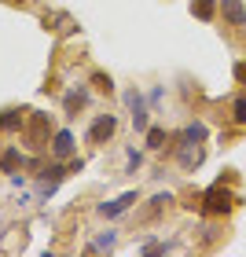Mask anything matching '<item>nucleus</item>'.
<instances>
[{"label": "nucleus", "instance_id": "obj_1", "mask_svg": "<svg viewBox=\"0 0 246 257\" xmlns=\"http://www.w3.org/2000/svg\"><path fill=\"white\" fill-rule=\"evenodd\" d=\"M114 128H118V118H114V114H103V118L92 121L88 140H92V144H103V140H110V136H114Z\"/></svg>", "mask_w": 246, "mask_h": 257}, {"label": "nucleus", "instance_id": "obj_2", "mask_svg": "<svg viewBox=\"0 0 246 257\" xmlns=\"http://www.w3.org/2000/svg\"><path fill=\"white\" fill-rule=\"evenodd\" d=\"M228 209H231V191H224L220 184L206 191V213H228Z\"/></svg>", "mask_w": 246, "mask_h": 257}, {"label": "nucleus", "instance_id": "obj_3", "mask_svg": "<svg viewBox=\"0 0 246 257\" xmlns=\"http://www.w3.org/2000/svg\"><path fill=\"white\" fill-rule=\"evenodd\" d=\"M133 202H136V191H129V195H121V198H114V202H103L99 213H103V217H118V213H125Z\"/></svg>", "mask_w": 246, "mask_h": 257}, {"label": "nucleus", "instance_id": "obj_4", "mask_svg": "<svg viewBox=\"0 0 246 257\" xmlns=\"http://www.w3.org/2000/svg\"><path fill=\"white\" fill-rule=\"evenodd\" d=\"M125 99H129V107H133V125L140 128V133H144V128H147V110H144V99H140L136 92H129Z\"/></svg>", "mask_w": 246, "mask_h": 257}, {"label": "nucleus", "instance_id": "obj_5", "mask_svg": "<svg viewBox=\"0 0 246 257\" xmlns=\"http://www.w3.org/2000/svg\"><path fill=\"white\" fill-rule=\"evenodd\" d=\"M224 19L235 22V26H246V8L239 4V0H224Z\"/></svg>", "mask_w": 246, "mask_h": 257}, {"label": "nucleus", "instance_id": "obj_6", "mask_svg": "<svg viewBox=\"0 0 246 257\" xmlns=\"http://www.w3.org/2000/svg\"><path fill=\"white\" fill-rule=\"evenodd\" d=\"M52 147H55V155H59V158H66L70 151H74V136L63 128V133H55V144H52Z\"/></svg>", "mask_w": 246, "mask_h": 257}, {"label": "nucleus", "instance_id": "obj_7", "mask_svg": "<svg viewBox=\"0 0 246 257\" xmlns=\"http://www.w3.org/2000/svg\"><path fill=\"white\" fill-rule=\"evenodd\" d=\"M198 162H202V151H195V147H187L184 155H180V166H184V169H195Z\"/></svg>", "mask_w": 246, "mask_h": 257}, {"label": "nucleus", "instance_id": "obj_8", "mask_svg": "<svg viewBox=\"0 0 246 257\" xmlns=\"http://www.w3.org/2000/svg\"><path fill=\"white\" fill-rule=\"evenodd\" d=\"M184 140H187V144H195V140H206V125H202V121L187 125V128H184Z\"/></svg>", "mask_w": 246, "mask_h": 257}, {"label": "nucleus", "instance_id": "obj_9", "mask_svg": "<svg viewBox=\"0 0 246 257\" xmlns=\"http://www.w3.org/2000/svg\"><path fill=\"white\" fill-rule=\"evenodd\" d=\"M191 11H195L198 19H213V0H195Z\"/></svg>", "mask_w": 246, "mask_h": 257}, {"label": "nucleus", "instance_id": "obj_10", "mask_svg": "<svg viewBox=\"0 0 246 257\" xmlns=\"http://www.w3.org/2000/svg\"><path fill=\"white\" fill-rule=\"evenodd\" d=\"M19 162H22V158H19V151H4V158H0V169L11 173V169L19 166Z\"/></svg>", "mask_w": 246, "mask_h": 257}, {"label": "nucleus", "instance_id": "obj_11", "mask_svg": "<svg viewBox=\"0 0 246 257\" xmlns=\"http://www.w3.org/2000/svg\"><path fill=\"white\" fill-rule=\"evenodd\" d=\"M15 125H22V114L19 110H8L4 118H0V128H15Z\"/></svg>", "mask_w": 246, "mask_h": 257}, {"label": "nucleus", "instance_id": "obj_12", "mask_svg": "<svg viewBox=\"0 0 246 257\" xmlns=\"http://www.w3.org/2000/svg\"><path fill=\"white\" fill-rule=\"evenodd\" d=\"M77 107H85V92H70L66 96V110H77Z\"/></svg>", "mask_w": 246, "mask_h": 257}, {"label": "nucleus", "instance_id": "obj_13", "mask_svg": "<svg viewBox=\"0 0 246 257\" xmlns=\"http://www.w3.org/2000/svg\"><path fill=\"white\" fill-rule=\"evenodd\" d=\"M147 144L151 147H162V144H166V133H162V128H147Z\"/></svg>", "mask_w": 246, "mask_h": 257}, {"label": "nucleus", "instance_id": "obj_14", "mask_svg": "<svg viewBox=\"0 0 246 257\" xmlns=\"http://www.w3.org/2000/svg\"><path fill=\"white\" fill-rule=\"evenodd\" d=\"M235 118L246 125V99H235Z\"/></svg>", "mask_w": 246, "mask_h": 257}, {"label": "nucleus", "instance_id": "obj_15", "mask_svg": "<svg viewBox=\"0 0 246 257\" xmlns=\"http://www.w3.org/2000/svg\"><path fill=\"white\" fill-rule=\"evenodd\" d=\"M96 85H99V92H110V77H103V74H96Z\"/></svg>", "mask_w": 246, "mask_h": 257}, {"label": "nucleus", "instance_id": "obj_16", "mask_svg": "<svg viewBox=\"0 0 246 257\" xmlns=\"http://www.w3.org/2000/svg\"><path fill=\"white\" fill-rule=\"evenodd\" d=\"M235 77H239L242 85H246V63H235Z\"/></svg>", "mask_w": 246, "mask_h": 257}]
</instances>
